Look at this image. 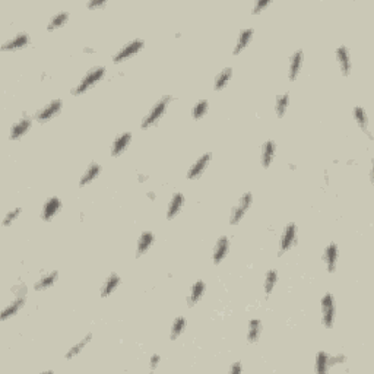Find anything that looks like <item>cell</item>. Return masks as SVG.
Returning a JSON list of instances; mask_svg holds the SVG:
<instances>
[{
	"label": "cell",
	"instance_id": "1",
	"mask_svg": "<svg viewBox=\"0 0 374 374\" xmlns=\"http://www.w3.org/2000/svg\"><path fill=\"white\" fill-rule=\"evenodd\" d=\"M171 101H173V95H164V97H161L160 101L151 108V111L142 120V125H140L142 129H148V127H151L152 125H155L164 116V113L167 111V108H168Z\"/></svg>",
	"mask_w": 374,
	"mask_h": 374
},
{
	"label": "cell",
	"instance_id": "23",
	"mask_svg": "<svg viewBox=\"0 0 374 374\" xmlns=\"http://www.w3.org/2000/svg\"><path fill=\"white\" fill-rule=\"evenodd\" d=\"M25 304V297H16L3 312H1V316H0V320L1 321H4V320H7L9 317H12V316H15L16 313L21 310V307Z\"/></svg>",
	"mask_w": 374,
	"mask_h": 374
},
{
	"label": "cell",
	"instance_id": "41",
	"mask_svg": "<svg viewBox=\"0 0 374 374\" xmlns=\"http://www.w3.org/2000/svg\"><path fill=\"white\" fill-rule=\"evenodd\" d=\"M107 1L106 0H101V1H89L88 3V7H100V6H104Z\"/></svg>",
	"mask_w": 374,
	"mask_h": 374
},
{
	"label": "cell",
	"instance_id": "21",
	"mask_svg": "<svg viewBox=\"0 0 374 374\" xmlns=\"http://www.w3.org/2000/svg\"><path fill=\"white\" fill-rule=\"evenodd\" d=\"M251 37H253V29H251V28H246V29H243V31L240 32V35H239V38H237V43H236V47H234V50H233V54H234V56H239V54L247 47V44L250 43Z\"/></svg>",
	"mask_w": 374,
	"mask_h": 374
},
{
	"label": "cell",
	"instance_id": "4",
	"mask_svg": "<svg viewBox=\"0 0 374 374\" xmlns=\"http://www.w3.org/2000/svg\"><path fill=\"white\" fill-rule=\"evenodd\" d=\"M321 314H323V324L326 329H332L335 321V301L330 293H326L321 298Z\"/></svg>",
	"mask_w": 374,
	"mask_h": 374
},
{
	"label": "cell",
	"instance_id": "37",
	"mask_svg": "<svg viewBox=\"0 0 374 374\" xmlns=\"http://www.w3.org/2000/svg\"><path fill=\"white\" fill-rule=\"evenodd\" d=\"M347 361V357L344 354H338V355H333L330 357L329 355V369L333 367V366H339V364H344Z\"/></svg>",
	"mask_w": 374,
	"mask_h": 374
},
{
	"label": "cell",
	"instance_id": "42",
	"mask_svg": "<svg viewBox=\"0 0 374 374\" xmlns=\"http://www.w3.org/2000/svg\"><path fill=\"white\" fill-rule=\"evenodd\" d=\"M137 180H139V182H142V183H143V182H146V180H148V177H146V176H145V174H139V177H137Z\"/></svg>",
	"mask_w": 374,
	"mask_h": 374
},
{
	"label": "cell",
	"instance_id": "20",
	"mask_svg": "<svg viewBox=\"0 0 374 374\" xmlns=\"http://www.w3.org/2000/svg\"><path fill=\"white\" fill-rule=\"evenodd\" d=\"M154 240H155V237H154V234H152L151 231H143V233L140 234V237H139V241H137L136 256L140 257L143 253H146V251L149 250V247L154 244Z\"/></svg>",
	"mask_w": 374,
	"mask_h": 374
},
{
	"label": "cell",
	"instance_id": "39",
	"mask_svg": "<svg viewBox=\"0 0 374 374\" xmlns=\"http://www.w3.org/2000/svg\"><path fill=\"white\" fill-rule=\"evenodd\" d=\"M160 361H161V357H160L158 354H154V355L151 357V360H149V369H151V370H155V369L158 367Z\"/></svg>",
	"mask_w": 374,
	"mask_h": 374
},
{
	"label": "cell",
	"instance_id": "29",
	"mask_svg": "<svg viewBox=\"0 0 374 374\" xmlns=\"http://www.w3.org/2000/svg\"><path fill=\"white\" fill-rule=\"evenodd\" d=\"M354 117H355V122L358 123V126H360L364 132H367L369 137L372 139V133H370V132H369V129H367V126H369V120H367L366 110H364L363 107H355V108H354Z\"/></svg>",
	"mask_w": 374,
	"mask_h": 374
},
{
	"label": "cell",
	"instance_id": "22",
	"mask_svg": "<svg viewBox=\"0 0 374 374\" xmlns=\"http://www.w3.org/2000/svg\"><path fill=\"white\" fill-rule=\"evenodd\" d=\"M120 282H122L120 275L111 273V275L106 279V282H104V285H103V288H101V297H103V298L108 297V295L120 285Z\"/></svg>",
	"mask_w": 374,
	"mask_h": 374
},
{
	"label": "cell",
	"instance_id": "34",
	"mask_svg": "<svg viewBox=\"0 0 374 374\" xmlns=\"http://www.w3.org/2000/svg\"><path fill=\"white\" fill-rule=\"evenodd\" d=\"M185 327H186V320H185V317H182V316L177 317V319L174 320V323H173V327H171V335H170L171 341H176V339L183 333Z\"/></svg>",
	"mask_w": 374,
	"mask_h": 374
},
{
	"label": "cell",
	"instance_id": "35",
	"mask_svg": "<svg viewBox=\"0 0 374 374\" xmlns=\"http://www.w3.org/2000/svg\"><path fill=\"white\" fill-rule=\"evenodd\" d=\"M67 18H69V13H67V12H60V13L54 15V16L50 19L49 25H47V31H53V29H57L59 27H62L63 24H66Z\"/></svg>",
	"mask_w": 374,
	"mask_h": 374
},
{
	"label": "cell",
	"instance_id": "5",
	"mask_svg": "<svg viewBox=\"0 0 374 374\" xmlns=\"http://www.w3.org/2000/svg\"><path fill=\"white\" fill-rule=\"evenodd\" d=\"M295 239H297V225L291 222V224H288L284 228V233H282L281 240H279V251H278V254L281 256V254L287 253L288 250L294 246Z\"/></svg>",
	"mask_w": 374,
	"mask_h": 374
},
{
	"label": "cell",
	"instance_id": "24",
	"mask_svg": "<svg viewBox=\"0 0 374 374\" xmlns=\"http://www.w3.org/2000/svg\"><path fill=\"white\" fill-rule=\"evenodd\" d=\"M100 171H101V167H100L97 162L89 164V167L86 168L85 174H83V176L80 177V180H79V187L86 186V185H89L91 182H94V180L98 177Z\"/></svg>",
	"mask_w": 374,
	"mask_h": 374
},
{
	"label": "cell",
	"instance_id": "10",
	"mask_svg": "<svg viewBox=\"0 0 374 374\" xmlns=\"http://www.w3.org/2000/svg\"><path fill=\"white\" fill-rule=\"evenodd\" d=\"M60 208H62V200H60L59 197H56V196L50 197V199L44 203V206H43V212H41L43 221L52 219V218L60 211Z\"/></svg>",
	"mask_w": 374,
	"mask_h": 374
},
{
	"label": "cell",
	"instance_id": "11",
	"mask_svg": "<svg viewBox=\"0 0 374 374\" xmlns=\"http://www.w3.org/2000/svg\"><path fill=\"white\" fill-rule=\"evenodd\" d=\"M336 60L339 63V67H341L342 75H344V76H348V75L351 73L352 64H351L348 49H347L345 46H339V47L336 49Z\"/></svg>",
	"mask_w": 374,
	"mask_h": 374
},
{
	"label": "cell",
	"instance_id": "18",
	"mask_svg": "<svg viewBox=\"0 0 374 374\" xmlns=\"http://www.w3.org/2000/svg\"><path fill=\"white\" fill-rule=\"evenodd\" d=\"M205 288H206V285H205V282L200 281V279L196 281V282L193 284L191 291H190V294H188V297H187V304H188L190 307H193L194 304H197V303L200 301V298L203 297Z\"/></svg>",
	"mask_w": 374,
	"mask_h": 374
},
{
	"label": "cell",
	"instance_id": "30",
	"mask_svg": "<svg viewBox=\"0 0 374 374\" xmlns=\"http://www.w3.org/2000/svg\"><path fill=\"white\" fill-rule=\"evenodd\" d=\"M288 103H290V95H288V92L281 94V95L276 97L275 110H276V116H278L279 119L284 117V114H285V111H287V108H288Z\"/></svg>",
	"mask_w": 374,
	"mask_h": 374
},
{
	"label": "cell",
	"instance_id": "7",
	"mask_svg": "<svg viewBox=\"0 0 374 374\" xmlns=\"http://www.w3.org/2000/svg\"><path fill=\"white\" fill-rule=\"evenodd\" d=\"M143 44H145L143 40H139V38L130 41L129 44H126L125 47H122V50H120L119 53H116V54L113 56V62L120 63L123 62V60H126V59H129L130 56H133V54H136L139 50H142Z\"/></svg>",
	"mask_w": 374,
	"mask_h": 374
},
{
	"label": "cell",
	"instance_id": "33",
	"mask_svg": "<svg viewBox=\"0 0 374 374\" xmlns=\"http://www.w3.org/2000/svg\"><path fill=\"white\" fill-rule=\"evenodd\" d=\"M208 107H209L208 100H200V101H197V103L194 104V107H193V111H191L193 119H194V120H200V119L206 114Z\"/></svg>",
	"mask_w": 374,
	"mask_h": 374
},
{
	"label": "cell",
	"instance_id": "26",
	"mask_svg": "<svg viewBox=\"0 0 374 374\" xmlns=\"http://www.w3.org/2000/svg\"><path fill=\"white\" fill-rule=\"evenodd\" d=\"M231 76H233V69H231V67L222 69V72H219L218 76L215 78L214 89H215V91H222V89L227 86V83H228V80L231 79Z\"/></svg>",
	"mask_w": 374,
	"mask_h": 374
},
{
	"label": "cell",
	"instance_id": "2",
	"mask_svg": "<svg viewBox=\"0 0 374 374\" xmlns=\"http://www.w3.org/2000/svg\"><path fill=\"white\" fill-rule=\"evenodd\" d=\"M106 73V69L103 66H97V67H92L83 78L82 80L78 83V86L73 89V95H80L83 94L85 91H88L91 86H94Z\"/></svg>",
	"mask_w": 374,
	"mask_h": 374
},
{
	"label": "cell",
	"instance_id": "15",
	"mask_svg": "<svg viewBox=\"0 0 374 374\" xmlns=\"http://www.w3.org/2000/svg\"><path fill=\"white\" fill-rule=\"evenodd\" d=\"M301 64H303V50L298 49L291 57H290V72H288V79L290 80H295L298 73H300V69H301Z\"/></svg>",
	"mask_w": 374,
	"mask_h": 374
},
{
	"label": "cell",
	"instance_id": "6",
	"mask_svg": "<svg viewBox=\"0 0 374 374\" xmlns=\"http://www.w3.org/2000/svg\"><path fill=\"white\" fill-rule=\"evenodd\" d=\"M62 106H63V101L62 100H53V101H50L43 110H40L37 114H35V120L37 122H40V123H44V122H47V120H52L54 116H57L59 113H60V110H62Z\"/></svg>",
	"mask_w": 374,
	"mask_h": 374
},
{
	"label": "cell",
	"instance_id": "17",
	"mask_svg": "<svg viewBox=\"0 0 374 374\" xmlns=\"http://www.w3.org/2000/svg\"><path fill=\"white\" fill-rule=\"evenodd\" d=\"M275 151H276V146H275V142L272 140H266L262 146V165L263 168H269L272 161H273V157H275Z\"/></svg>",
	"mask_w": 374,
	"mask_h": 374
},
{
	"label": "cell",
	"instance_id": "19",
	"mask_svg": "<svg viewBox=\"0 0 374 374\" xmlns=\"http://www.w3.org/2000/svg\"><path fill=\"white\" fill-rule=\"evenodd\" d=\"M130 140H132V133H130V132H123V133L114 140L113 148H111V155H113V157H117V155L123 154L126 148L129 146Z\"/></svg>",
	"mask_w": 374,
	"mask_h": 374
},
{
	"label": "cell",
	"instance_id": "27",
	"mask_svg": "<svg viewBox=\"0 0 374 374\" xmlns=\"http://www.w3.org/2000/svg\"><path fill=\"white\" fill-rule=\"evenodd\" d=\"M262 332V321L259 319H251L249 321V332H247V339L250 344H254L259 341Z\"/></svg>",
	"mask_w": 374,
	"mask_h": 374
},
{
	"label": "cell",
	"instance_id": "32",
	"mask_svg": "<svg viewBox=\"0 0 374 374\" xmlns=\"http://www.w3.org/2000/svg\"><path fill=\"white\" fill-rule=\"evenodd\" d=\"M314 370L320 374L326 373V372L329 370V355H327L326 352H323V351H321V352H319V354H317Z\"/></svg>",
	"mask_w": 374,
	"mask_h": 374
},
{
	"label": "cell",
	"instance_id": "8",
	"mask_svg": "<svg viewBox=\"0 0 374 374\" xmlns=\"http://www.w3.org/2000/svg\"><path fill=\"white\" fill-rule=\"evenodd\" d=\"M228 249H230V240H228V237L227 236H221L218 239L216 244H215L214 253H212V262H214V265H219L225 259V256L228 253Z\"/></svg>",
	"mask_w": 374,
	"mask_h": 374
},
{
	"label": "cell",
	"instance_id": "3",
	"mask_svg": "<svg viewBox=\"0 0 374 374\" xmlns=\"http://www.w3.org/2000/svg\"><path fill=\"white\" fill-rule=\"evenodd\" d=\"M251 202H253V194H251V191H246V193L240 197L239 203L233 208L231 218H230V224H231V225H237V224L243 219V216H244L246 212L249 211Z\"/></svg>",
	"mask_w": 374,
	"mask_h": 374
},
{
	"label": "cell",
	"instance_id": "44",
	"mask_svg": "<svg viewBox=\"0 0 374 374\" xmlns=\"http://www.w3.org/2000/svg\"><path fill=\"white\" fill-rule=\"evenodd\" d=\"M83 52H85V53H95V50H94V49H88V47H86V49H83Z\"/></svg>",
	"mask_w": 374,
	"mask_h": 374
},
{
	"label": "cell",
	"instance_id": "43",
	"mask_svg": "<svg viewBox=\"0 0 374 374\" xmlns=\"http://www.w3.org/2000/svg\"><path fill=\"white\" fill-rule=\"evenodd\" d=\"M146 196H148L149 199H152V200L155 199V193H152V191H148V193H146Z\"/></svg>",
	"mask_w": 374,
	"mask_h": 374
},
{
	"label": "cell",
	"instance_id": "28",
	"mask_svg": "<svg viewBox=\"0 0 374 374\" xmlns=\"http://www.w3.org/2000/svg\"><path fill=\"white\" fill-rule=\"evenodd\" d=\"M91 339H92V333H88L82 341H79L76 345H73L67 352H66V355H64V358L66 360H70V358H73V357H76L78 354H80V351L91 342Z\"/></svg>",
	"mask_w": 374,
	"mask_h": 374
},
{
	"label": "cell",
	"instance_id": "16",
	"mask_svg": "<svg viewBox=\"0 0 374 374\" xmlns=\"http://www.w3.org/2000/svg\"><path fill=\"white\" fill-rule=\"evenodd\" d=\"M32 125V119L31 117H22L19 122H16L15 125L12 126L10 129V139L12 140H16L19 139L24 133L28 132V129Z\"/></svg>",
	"mask_w": 374,
	"mask_h": 374
},
{
	"label": "cell",
	"instance_id": "9",
	"mask_svg": "<svg viewBox=\"0 0 374 374\" xmlns=\"http://www.w3.org/2000/svg\"><path fill=\"white\" fill-rule=\"evenodd\" d=\"M211 158H212V155L209 154V152H206V154H203L193 165H191V168L188 170V173H187V179H190V180H193V179H197V177H200L202 176V173L205 171V168L208 167V164L211 162Z\"/></svg>",
	"mask_w": 374,
	"mask_h": 374
},
{
	"label": "cell",
	"instance_id": "31",
	"mask_svg": "<svg viewBox=\"0 0 374 374\" xmlns=\"http://www.w3.org/2000/svg\"><path fill=\"white\" fill-rule=\"evenodd\" d=\"M276 282H278V272L272 269V270H269V272L266 273V276H265V294H266V297L270 295V293L273 291Z\"/></svg>",
	"mask_w": 374,
	"mask_h": 374
},
{
	"label": "cell",
	"instance_id": "12",
	"mask_svg": "<svg viewBox=\"0 0 374 374\" xmlns=\"http://www.w3.org/2000/svg\"><path fill=\"white\" fill-rule=\"evenodd\" d=\"M28 43H29V35H28L27 32H19V34L15 35L12 40L6 41V43L1 46V52H10V50L24 49Z\"/></svg>",
	"mask_w": 374,
	"mask_h": 374
},
{
	"label": "cell",
	"instance_id": "25",
	"mask_svg": "<svg viewBox=\"0 0 374 374\" xmlns=\"http://www.w3.org/2000/svg\"><path fill=\"white\" fill-rule=\"evenodd\" d=\"M57 276H59V273H57V270H53V272H49V273H46V275H43L37 282H35V285H34V288L37 290V291H43V290H47V288H50L54 282H56V279H57Z\"/></svg>",
	"mask_w": 374,
	"mask_h": 374
},
{
	"label": "cell",
	"instance_id": "36",
	"mask_svg": "<svg viewBox=\"0 0 374 374\" xmlns=\"http://www.w3.org/2000/svg\"><path fill=\"white\" fill-rule=\"evenodd\" d=\"M21 208H15L13 211H10L7 215H6V218H4V221H3V227H9L10 224H12V221H15L18 216H19V214H21Z\"/></svg>",
	"mask_w": 374,
	"mask_h": 374
},
{
	"label": "cell",
	"instance_id": "38",
	"mask_svg": "<svg viewBox=\"0 0 374 374\" xmlns=\"http://www.w3.org/2000/svg\"><path fill=\"white\" fill-rule=\"evenodd\" d=\"M267 4H270V0H260V1H257L256 4H254V7H253V13H259L263 7H266Z\"/></svg>",
	"mask_w": 374,
	"mask_h": 374
},
{
	"label": "cell",
	"instance_id": "14",
	"mask_svg": "<svg viewBox=\"0 0 374 374\" xmlns=\"http://www.w3.org/2000/svg\"><path fill=\"white\" fill-rule=\"evenodd\" d=\"M326 267L329 273H333L336 269V263H338V246L335 243H330L326 249H324V254H323Z\"/></svg>",
	"mask_w": 374,
	"mask_h": 374
},
{
	"label": "cell",
	"instance_id": "13",
	"mask_svg": "<svg viewBox=\"0 0 374 374\" xmlns=\"http://www.w3.org/2000/svg\"><path fill=\"white\" fill-rule=\"evenodd\" d=\"M183 203H185V194L182 191H176L171 197L170 205H168V211H167V219L168 221L174 219L179 215V212L182 211Z\"/></svg>",
	"mask_w": 374,
	"mask_h": 374
},
{
	"label": "cell",
	"instance_id": "40",
	"mask_svg": "<svg viewBox=\"0 0 374 374\" xmlns=\"http://www.w3.org/2000/svg\"><path fill=\"white\" fill-rule=\"evenodd\" d=\"M241 372H243V367H241V361H237V363H234V364L231 366V369H230V373L231 374L241 373Z\"/></svg>",
	"mask_w": 374,
	"mask_h": 374
}]
</instances>
